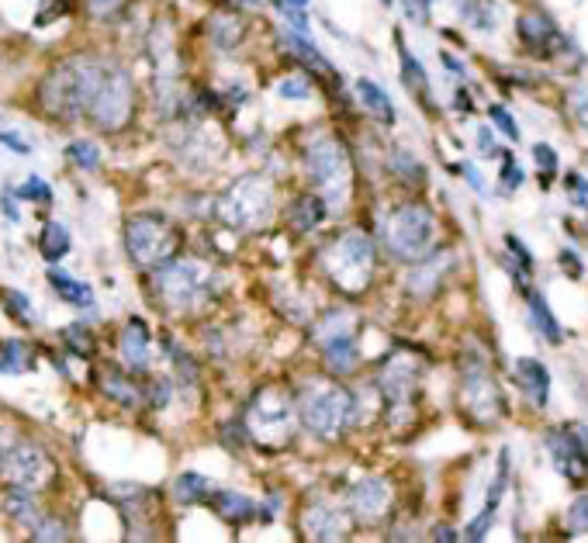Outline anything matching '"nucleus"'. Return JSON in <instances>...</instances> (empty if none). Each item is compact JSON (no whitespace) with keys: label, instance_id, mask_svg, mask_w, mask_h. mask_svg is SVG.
Instances as JSON below:
<instances>
[{"label":"nucleus","instance_id":"obj_1","mask_svg":"<svg viewBox=\"0 0 588 543\" xmlns=\"http://www.w3.org/2000/svg\"><path fill=\"white\" fill-rule=\"evenodd\" d=\"M97 63L101 59L73 56L52 66L39 84V108L45 115L56 118V122H77V118H84Z\"/></svg>","mask_w":588,"mask_h":543},{"label":"nucleus","instance_id":"obj_2","mask_svg":"<svg viewBox=\"0 0 588 543\" xmlns=\"http://www.w3.org/2000/svg\"><path fill=\"white\" fill-rule=\"evenodd\" d=\"M56 460L39 443L0 429V488L4 492H45L56 485Z\"/></svg>","mask_w":588,"mask_h":543},{"label":"nucleus","instance_id":"obj_3","mask_svg":"<svg viewBox=\"0 0 588 543\" xmlns=\"http://www.w3.org/2000/svg\"><path fill=\"white\" fill-rule=\"evenodd\" d=\"M135 115V84L122 66L97 63L84 118L101 132H122Z\"/></svg>","mask_w":588,"mask_h":543},{"label":"nucleus","instance_id":"obj_4","mask_svg":"<svg viewBox=\"0 0 588 543\" xmlns=\"http://www.w3.org/2000/svg\"><path fill=\"white\" fill-rule=\"evenodd\" d=\"M125 250L135 267L156 270L180 250V232L163 211H139L125 222Z\"/></svg>","mask_w":588,"mask_h":543},{"label":"nucleus","instance_id":"obj_5","mask_svg":"<svg viewBox=\"0 0 588 543\" xmlns=\"http://www.w3.org/2000/svg\"><path fill=\"white\" fill-rule=\"evenodd\" d=\"M374 243L367 232H343L336 243H329V250L322 253V267H326L329 281L336 284L343 294H360L374 277Z\"/></svg>","mask_w":588,"mask_h":543},{"label":"nucleus","instance_id":"obj_6","mask_svg":"<svg viewBox=\"0 0 588 543\" xmlns=\"http://www.w3.org/2000/svg\"><path fill=\"white\" fill-rule=\"evenodd\" d=\"M305 170H308V180L315 184V191L326 198V205L333 208L346 205L353 187V163L336 135H322V139H315L305 149Z\"/></svg>","mask_w":588,"mask_h":543},{"label":"nucleus","instance_id":"obj_7","mask_svg":"<svg viewBox=\"0 0 588 543\" xmlns=\"http://www.w3.org/2000/svg\"><path fill=\"white\" fill-rule=\"evenodd\" d=\"M384 246L395 260L416 263L422 260L436 243V218L426 205H402L395 211H388L384 218Z\"/></svg>","mask_w":588,"mask_h":543},{"label":"nucleus","instance_id":"obj_8","mask_svg":"<svg viewBox=\"0 0 588 543\" xmlns=\"http://www.w3.org/2000/svg\"><path fill=\"white\" fill-rule=\"evenodd\" d=\"M211 281H215L211 267L194 260V256H173V260L156 267V291H160L163 305L173 312L198 308V301H205V294H211Z\"/></svg>","mask_w":588,"mask_h":543},{"label":"nucleus","instance_id":"obj_9","mask_svg":"<svg viewBox=\"0 0 588 543\" xmlns=\"http://www.w3.org/2000/svg\"><path fill=\"white\" fill-rule=\"evenodd\" d=\"M298 412H301V422H305L315 436L333 440V436L343 433L346 422H350L353 398H350V391H346L343 384L315 381V384H308L305 395H301Z\"/></svg>","mask_w":588,"mask_h":543},{"label":"nucleus","instance_id":"obj_10","mask_svg":"<svg viewBox=\"0 0 588 543\" xmlns=\"http://www.w3.org/2000/svg\"><path fill=\"white\" fill-rule=\"evenodd\" d=\"M270 208H274V187L260 173H246L239 177L229 191L218 198V218L232 229H256L267 222Z\"/></svg>","mask_w":588,"mask_h":543},{"label":"nucleus","instance_id":"obj_11","mask_svg":"<svg viewBox=\"0 0 588 543\" xmlns=\"http://www.w3.org/2000/svg\"><path fill=\"white\" fill-rule=\"evenodd\" d=\"M294 429V402L281 384H263L250 402V436L260 443H288Z\"/></svg>","mask_w":588,"mask_h":543},{"label":"nucleus","instance_id":"obj_12","mask_svg":"<svg viewBox=\"0 0 588 543\" xmlns=\"http://www.w3.org/2000/svg\"><path fill=\"white\" fill-rule=\"evenodd\" d=\"M461 402L467 409V416L474 422H481V426H488V422H495L502 416V395H499V384H495V377L488 374L485 360H481V353H467L464 357V371H461Z\"/></svg>","mask_w":588,"mask_h":543},{"label":"nucleus","instance_id":"obj_13","mask_svg":"<svg viewBox=\"0 0 588 543\" xmlns=\"http://www.w3.org/2000/svg\"><path fill=\"white\" fill-rule=\"evenodd\" d=\"M547 450L554 467L568 481H582L588 474V429L585 426H564L547 433Z\"/></svg>","mask_w":588,"mask_h":543},{"label":"nucleus","instance_id":"obj_14","mask_svg":"<svg viewBox=\"0 0 588 543\" xmlns=\"http://www.w3.org/2000/svg\"><path fill=\"white\" fill-rule=\"evenodd\" d=\"M378 388L384 402H388V412L409 409L412 395L419 388V360L412 353H391L378 374Z\"/></svg>","mask_w":588,"mask_h":543},{"label":"nucleus","instance_id":"obj_15","mask_svg":"<svg viewBox=\"0 0 588 543\" xmlns=\"http://www.w3.org/2000/svg\"><path fill=\"white\" fill-rule=\"evenodd\" d=\"M319 343H322V360H326V367L333 374H350L353 367H357V336H353V329L346 326H333L326 333V329H319Z\"/></svg>","mask_w":588,"mask_h":543},{"label":"nucleus","instance_id":"obj_16","mask_svg":"<svg viewBox=\"0 0 588 543\" xmlns=\"http://www.w3.org/2000/svg\"><path fill=\"white\" fill-rule=\"evenodd\" d=\"M301 523H305V533L312 540H339L350 533V519L333 502H308Z\"/></svg>","mask_w":588,"mask_h":543},{"label":"nucleus","instance_id":"obj_17","mask_svg":"<svg viewBox=\"0 0 588 543\" xmlns=\"http://www.w3.org/2000/svg\"><path fill=\"white\" fill-rule=\"evenodd\" d=\"M388 502H391V488L384 478H360L357 485L350 488L353 512H357V519H367V523L381 519L384 509H388Z\"/></svg>","mask_w":588,"mask_h":543},{"label":"nucleus","instance_id":"obj_18","mask_svg":"<svg viewBox=\"0 0 588 543\" xmlns=\"http://www.w3.org/2000/svg\"><path fill=\"white\" fill-rule=\"evenodd\" d=\"M450 260H454L450 253H436V256H429V260H416L409 281H405V291H409L412 298H433L440 281L447 277Z\"/></svg>","mask_w":588,"mask_h":543},{"label":"nucleus","instance_id":"obj_19","mask_svg":"<svg viewBox=\"0 0 588 543\" xmlns=\"http://www.w3.org/2000/svg\"><path fill=\"white\" fill-rule=\"evenodd\" d=\"M505 485H509V450L499 454V471H495V481L488 485V502H485V509H481L478 523H471V530H467V540H485V533L492 530L495 509H499V502L505 495Z\"/></svg>","mask_w":588,"mask_h":543},{"label":"nucleus","instance_id":"obj_20","mask_svg":"<svg viewBox=\"0 0 588 543\" xmlns=\"http://www.w3.org/2000/svg\"><path fill=\"white\" fill-rule=\"evenodd\" d=\"M516 377H519V384H523V395L530 398V405L544 409L547 398H550V374H547V367L540 364V360H533V357H519L516 360Z\"/></svg>","mask_w":588,"mask_h":543},{"label":"nucleus","instance_id":"obj_21","mask_svg":"<svg viewBox=\"0 0 588 543\" xmlns=\"http://www.w3.org/2000/svg\"><path fill=\"white\" fill-rule=\"evenodd\" d=\"M122 360L132 371H142V367L149 364V346H153V339H149V329L142 319H128V326L122 329Z\"/></svg>","mask_w":588,"mask_h":543},{"label":"nucleus","instance_id":"obj_22","mask_svg":"<svg viewBox=\"0 0 588 543\" xmlns=\"http://www.w3.org/2000/svg\"><path fill=\"white\" fill-rule=\"evenodd\" d=\"M208 35H211V45H215V49L232 52V49H239V42H243L246 25L239 14L218 11V14H211V21H208Z\"/></svg>","mask_w":588,"mask_h":543},{"label":"nucleus","instance_id":"obj_23","mask_svg":"<svg viewBox=\"0 0 588 543\" xmlns=\"http://www.w3.org/2000/svg\"><path fill=\"white\" fill-rule=\"evenodd\" d=\"M519 39H523L526 45H533V49H540V45H550L557 42L561 35H557V25L547 18V14L540 11H526L523 18H519Z\"/></svg>","mask_w":588,"mask_h":543},{"label":"nucleus","instance_id":"obj_24","mask_svg":"<svg viewBox=\"0 0 588 543\" xmlns=\"http://www.w3.org/2000/svg\"><path fill=\"white\" fill-rule=\"evenodd\" d=\"M288 218H291V225H294L298 232L319 229L322 218H326V198H319V194H301V198L291 205Z\"/></svg>","mask_w":588,"mask_h":543},{"label":"nucleus","instance_id":"obj_25","mask_svg":"<svg viewBox=\"0 0 588 543\" xmlns=\"http://www.w3.org/2000/svg\"><path fill=\"white\" fill-rule=\"evenodd\" d=\"M357 97H360V108L367 111V115H374L378 122L391 125L395 122V108H391V97L384 94V90L374 84V80H357Z\"/></svg>","mask_w":588,"mask_h":543},{"label":"nucleus","instance_id":"obj_26","mask_svg":"<svg viewBox=\"0 0 588 543\" xmlns=\"http://www.w3.org/2000/svg\"><path fill=\"white\" fill-rule=\"evenodd\" d=\"M526 308H530V322L540 329V336L547 339V343H561L564 333H561V326H557V319H554V312H550V305L544 301V294L540 291H526Z\"/></svg>","mask_w":588,"mask_h":543},{"label":"nucleus","instance_id":"obj_27","mask_svg":"<svg viewBox=\"0 0 588 543\" xmlns=\"http://www.w3.org/2000/svg\"><path fill=\"white\" fill-rule=\"evenodd\" d=\"M173 499H177L180 505H198V502H208L215 499V485L205 478V474H180L177 481H173Z\"/></svg>","mask_w":588,"mask_h":543},{"label":"nucleus","instance_id":"obj_28","mask_svg":"<svg viewBox=\"0 0 588 543\" xmlns=\"http://www.w3.org/2000/svg\"><path fill=\"white\" fill-rule=\"evenodd\" d=\"M398 56H402V77H405V87H409L416 97H422L426 104H433V87H429L426 70H422V63H416V56H412L409 45H405L402 39H398Z\"/></svg>","mask_w":588,"mask_h":543},{"label":"nucleus","instance_id":"obj_29","mask_svg":"<svg viewBox=\"0 0 588 543\" xmlns=\"http://www.w3.org/2000/svg\"><path fill=\"white\" fill-rule=\"evenodd\" d=\"M215 509L229 523H250L256 516V505L239 492H215Z\"/></svg>","mask_w":588,"mask_h":543},{"label":"nucleus","instance_id":"obj_30","mask_svg":"<svg viewBox=\"0 0 588 543\" xmlns=\"http://www.w3.org/2000/svg\"><path fill=\"white\" fill-rule=\"evenodd\" d=\"M101 388H104V395L108 398H115L118 405H139V388H135L132 381H128L125 374H118V371H104V377H101Z\"/></svg>","mask_w":588,"mask_h":543},{"label":"nucleus","instance_id":"obj_31","mask_svg":"<svg viewBox=\"0 0 588 543\" xmlns=\"http://www.w3.org/2000/svg\"><path fill=\"white\" fill-rule=\"evenodd\" d=\"M457 7H461L467 25L478 28V32H492V28H495L492 0H457Z\"/></svg>","mask_w":588,"mask_h":543},{"label":"nucleus","instance_id":"obj_32","mask_svg":"<svg viewBox=\"0 0 588 543\" xmlns=\"http://www.w3.org/2000/svg\"><path fill=\"white\" fill-rule=\"evenodd\" d=\"M39 250L45 260H63L66 253H70V232L63 229V225H56V222H49L42 229V243H39Z\"/></svg>","mask_w":588,"mask_h":543},{"label":"nucleus","instance_id":"obj_33","mask_svg":"<svg viewBox=\"0 0 588 543\" xmlns=\"http://www.w3.org/2000/svg\"><path fill=\"white\" fill-rule=\"evenodd\" d=\"M4 512L14 523H35V519H39L35 492H4Z\"/></svg>","mask_w":588,"mask_h":543},{"label":"nucleus","instance_id":"obj_34","mask_svg":"<svg viewBox=\"0 0 588 543\" xmlns=\"http://www.w3.org/2000/svg\"><path fill=\"white\" fill-rule=\"evenodd\" d=\"M32 367V350H28L25 343H14V339H7V343H0V371L4 374H21Z\"/></svg>","mask_w":588,"mask_h":543},{"label":"nucleus","instance_id":"obj_35","mask_svg":"<svg viewBox=\"0 0 588 543\" xmlns=\"http://www.w3.org/2000/svg\"><path fill=\"white\" fill-rule=\"evenodd\" d=\"M49 281H52V288L63 294V301H73V305H90V301H94V294H90L87 284L70 281V277H63V274H52Z\"/></svg>","mask_w":588,"mask_h":543},{"label":"nucleus","instance_id":"obj_36","mask_svg":"<svg viewBox=\"0 0 588 543\" xmlns=\"http://www.w3.org/2000/svg\"><path fill=\"white\" fill-rule=\"evenodd\" d=\"M277 94L284 97V101H305L308 94H312V84H308V77H284L281 84H277Z\"/></svg>","mask_w":588,"mask_h":543},{"label":"nucleus","instance_id":"obj_37","mask_svg":"<svg viewBox=\"0 0 588 543\" xmlns=\"http://www.w3.org/2000/svg\"><path fill=\"white\" fill-rule=\"evenodd\" d=\"M284 42H288V45H291V52H298V56L305 59V63H312L315 70H329V63L319 56V52H315V45H312V42H305L301 35H284Z\"/></svg>","mask_w":588,"mask_h":543},{"label":"nucleus","instance_id":"obj_38","mask_svg":"<svg viewBox=\"0 0 588 543\" xmlns=\"http://www.w3.org/2000/svg\"><path fill=\"white\" fill-rule=\"evenodd\" d=\"M391 170H395L398 177L412 180V184H419V180L426 177V170H422L409 153H391Z\"/></svg>","mask_w":588,"mask_h":543},{"label":"nucleus","instance_id":"obj_39","mask_svg":"<svg viewBox=\"0 0 588 543\" xmlns=\"http://www.w3.org/2000/svg\"><path fill=\"white\" fill-rule=\"evenodd\" d=\"M66 156H70L77 167H84V170H97V149H94V142H70V149H66Z\"/></svg>","mask_w":588,"mask_h":543},{"label":"nucleus","instance_id":"obj_40","mask_svg":"<svg viewBox=\"0 0 588 543\" xmlns=\"http://www.w3.org/2000/svg\"><path fill=\"white\" fill-rule=\"evenodd\" d=\"M488 115H492L495 128H499V132L505 135V139L519 142V125H516V118H512L509 111L502 108V104H492V108H488Z\"/></svg>","mask_w":588,"mask_h":543},{"label":"nucleus","instance_id":"obj_41","mask_svg":"<svg viewBox=\"0 0 588 543\" xmlns=\"http://www.w3.org/2000/svg\"><path fill=\"white\" fill-rule=\"evenodd\" d=\"M568 523H571V530H575V533H588V492L578 495V499L571 502Z\"/></svg>","mask_w":588,"mask_h":543},{"label":"nucleus","instance_id":"obj_42","mask_svg":"<svg viewBox=\"0 0 588 543\" xmlns=\"http://www.w3.org/2000/svg\"><path fill=\"white\" fill-rule=\"evenodd\" d=\"M533 160H537L540 177H544V180H550L557 173V153L550 146H544V142H540V146H533Z\"/></svg>","mask_w":588,"mask_h":543},{"label":"nucleus","instance_id":"obj_43","mask_svg":"<svg viewBox=\"0 0 588 543\" xmlns=\"http://www.w3.org/2000/svg\"><path fill=\"white\" fill-rule=\"evenodd\" d=\"M505 160H502V184H505V191H516L519 184H523V170L516 167V156L512 153H502Z\"/></svg>","mask_w":588,"mask_h":543},{"label":"nucleus","instance_id":"obj_44","mask_svg":"<svg viewBox=\"0 0 588 543\" xmlns=\"http://www.w3.org/2000/svg\"><path fill=\"white\" fill-rule=\"evenodd\" d=\"M568 198L575 201L578 208L588 211V184L582 177H568Z\"/></svg>","mask_w":588,"mask_h":543},{"label":"nucleus","instance_id":"obj_45","mask_svg":"<svg viewBox=\"0 0 588 543\" xmlns=\"http://www.w3.org/2000/svg\"><path fill=\"white\" fill-rule=\"evenodd\" d=\"M21 198H35V201H49L52 194H49V187H45V180L39 177H32L25 187H21Z\"/></svg>","mask_w":588,"mask_h":543},{"label":"nucleus","instance_id":"obj_46","mask_svg":"<svg viewBox=\"0 0 588 543\" xmlns=\"http://www.w3.org/2000/svg\"><path fill=\"white\" fill-rule=\"evenodd\" d=\"M122 4H125V0H87V7H90V14H94V18H108V14H115Z\"/></svg>","mask_w":588,"mask_h":543},{"label":"nucleus","instance_id":"obj_47","mask_svg":"<svg viewBox=\"0 0 588 543\" xmlns=\"http://www.w3.org/2000/svg\"><path fill=\"white\" fill-rule=\"evenodd\" d=\"M56 11H66V0H49V4L39 7V18H35V25H49V21H56L52 14Z\"/></svg>","mask_w":588,"mask_h":543},{"label":"nucleus","instance_id":"obj_48","mask_svg":"<svg viewBox=\"0 0 588 543\" xmlns=\"http://www.w3.org/2000/svg\"><path fill=\"white\" fill-rule=\"evenodd\" d=\"M571 104H575V115H578V122H582L585 128H588V94H571Z\"/></svg>","mask_w":588,"mask_h":543},{"label":"nucleus","instance_id":"obj_49","mask_svg":"<svg viewBox=\"0 0 588 543\" xmlns=\"http://www.w3.org/2000/svg\"><path fill=\"white\" fill-rule=\"evenodd\" d=\"M63 339L66 343H80V353H90V336L84 333V329H66Z\"/></svg>","mask_w":588,"mask_h":543},{"label":"nucleus","instance_id":"obj_50","mask_svg":"<svg viewBox=\"0 0 588 543\" xmlns=\"http://www.w3.org/2000/svg\"><path fill=\"white\" fill-rule=\"evenodd\" d=\"M7 305H11V312H21V319H32V308H28V301L21 298V294H7Z\"/></svg>","mask_w":588,"mask_h":543},{"label":"nucleus","instance_id":"obj_51","mask_svg":"<svg viewBox=\"0 0 588 543\" xmlns=\"http://www.w3.org/2000/svg\"><path fill=\"white\" fill-rule=\"evenodd\" d=\"M464 173H467V180H471V187H474V191H478V194H485V184H481V173L474 170V167H464Z\"/></svg>","mask_w":588,"mask_h":543},{"label":"nucleus","instance_id":"obj_52","mask_svg":"<svg viewBox=\"0 0 588 543\" xmlns=\"http://www.w3.org/2000/svg\"><path fill=\"white\" fill-rule=\"evenodd\" d=\"M478 146L485 149V153H492V132H488V128H481L478 132Z\"/></svg>","mask_w":588,"mask_h":543},{"label":"nucleus","instance_id":"obj_53","mask_svg":"<svg viewBox=\"0 0 588 543\" xmlns=\"http://www.w3.org/2000/svg\"><path fill=\"white\" fill-rule=\"evenodd\" d=\"M433 537H436V540H454L457 533H454V530H447V526H440V530H436Z\"/></svg>","mask_w":588,"mask_h":543},{"label":"nucleus","instance_id":"obj_54","mask_svg":"<svg viewBox=\"0 0 588 543\" xmlns=\"http://www.w3.org/2000/svg\"><path fill=\"white\" fill-rule=\"evenodd\" d=\"M288 4H294V7H308V0H288Z\"/></svg>","mask_w":588,"mask_h":543},{"label":"nucleus","instance_id":"obj_55","mask_svg":"<svg viewBox=\"0 0 588 543\" xmlns=\"http://www.w3.org/2000/svg\"><path fill=\"white\" fill-rule=\"evenodd\" d=\"M419 4H422V11H426V7H429V0H419Z\"/></svg>","mask_w":588,"mask_h":543},{"label":"nucleus","instance_id":"obj_56","mask_svg":"<svg viewBox=\"0 0 588 543\" xmlns=\"http://www.w3.org/2000/svg\"><path fill=\"white\" fill-rule=\"evenodd\" d=\"M384 4H391V0H384Z\"/></svg>","mask_w":588,"mask_h":543}]
</instances>
